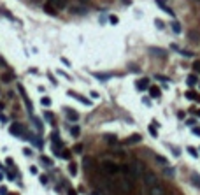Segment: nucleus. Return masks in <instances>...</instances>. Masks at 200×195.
Wrapping results in <instances>:
<instances>
[{
  "instance_id": "nucleus-1",
  "label": "nucleus",
  "mask_w": 200,
  "mask_h": 195,
  "mask_svg": "<svg viewBox=\"0 0 200 195\" xmlns=\"http://www.w3.org/2000/svg\"><path fill=\"white\" fill-rule=\"evenodd\" d=\"M100 167H102V170L105 172V174L111 176V178H118L119 170H121V167H119L116 162H113V160H104V162L100 164Z\"/></svg>"
},
{
  "instance_id": "nucleus-2",
  "label": "nucleus",
  "mask_w": 200,
  "mask_h": 195,
  "mask_svg": "<svg viewBox=\"0 0 200 195\" xmlns=\"http://www.w3.org/2000/svg\"><path fill=\"white\" fill-rule=\"evenodd\" d=\"M128 169H130V172H132V176H133V179H139V178H142L144 174V165L141 164V162H132V164H128Z\"/></svg>"
},
{
  "instance_id": "nucleus-3",
  "label": "nucleus",
  "mask_w": 200,
  "mask_h": 195,
  "mask_svg": "<svg viewBox=\"0 0 200 195\" xmlns=\"http://www.w3.org/2000/svg\"><path fill=\"white\" fill-rule=\"evenodd\" d=\"M9 132H11V135H14V137H25L27 130H25V127L21 125V123H12V125L9 127Z\"/></svg>"
},
{
  "instance_id": "nucleus-4",
  "label": "nucleus",
  "mask_w": 200,
  "mask_h": 195,
  "mask_svg": "<svg viewBox=\"0 0 200 195\" xmlns=\"http://www.w3.org/2000/svg\"><path fill=\"white\" fill-rule=\"evenodd\" d=\"M142 179H144V183H146V186H147V188L156 186V185H158V176L154 174V172H146V174L142 176Z\"/></svg>"
},
{
  "instance_id": "nucleus-5",
  "label": "nucleus",
  "mask_w": 200,
  "mask_h": 195,
  "mask_svg": "<svg viewBox=\"0 0 200 195\" xmlns=\"http://www.w3.org/2000/svg\"><path fill=\"white\" fill-rule=\"evenodd\" d=\"M141 141H142V135H141V134H132L130 137L125 139V144H126V146H132V144H139Z\"/></svg>"
},
{
  "instance_id": "nucleus-6",
  "label": "nucleus",
  "mask_w": 200,
  "mask_h": 195,
  "mask_svg": "<svg viewBox=\"0 0 200 195\" xmlns=\"http://www.w3.org/2000/svg\"><path fill=\"white\" fill-rule=\"evenodd\" d=\"M98 183H100V188L104 190V193H111V195H113V185H111L107 179L100 178V179H98Z\"/></svg>"
},
{
  "instance_id": "nucleus-7",
  "label": "nucleus",
  "mask_w": 200,
  "mask_h": 195,
  "mask_svg": "<svg viewBox=\"0 0 200 195\" xmlns=\"http://www.w3.org/2000/svg\"><path fill=\"white\" fill-rule=\"evenodd\" d=\"M51 7H55L56 11H61V9H65V5H67V0H49L48 2Z\"/></svg>"
},
{
  "instance_id": "nucleus-8",
  "label": "nucleus",
  "mask_w": 200,
  "mask_h": 195,
  "mask_svg": "<svg viewBox=\"0 0 200 195\" xmlns=\"http://www.w3.org/2000/svg\"><path fill=\"white\" fill-rule=\"evenodd\" d=\"M67 95H69V97H72V99H77V100H79V102H83L86 107H90V105H91V102L88 100V99H84V97H81V95H77V93H74V92H69Z\"/></svg>"
},
{
  "instance_id": "nucleus-9",
  "label": "nucleus",
  "mask_w": 200,
  "mask_h": 195,
  "mask_svg": "<svg viewBox=\"0 0 200 195\" xmlns=\"http://www.w3.org/2000/svg\"><path fill=\"white\" fill-rule=\"evenodd\" d=\"M18 90L21 92V97H23V99H25V102H27V109L32 113V111H33V107H32V102L28 100V97H27V93H25V90H23V86H21V84H18Z\"/></svg>"
},
{
  "instance_id": "nucleus-10",
  "label": "nucleus",
  "mask_w": 200,
  "mask_h": 195,
  "mask_svg": "<svg viewBox=\"0 0 200 195\" xmlns=\"http://www.w3.org/2000/svg\"><path fill=\"white\" fill-rule=\"evenodd\" d=\"M160 95H162V92L158 86H149V97L151 99H160Z\"/></svg>"
},
{
  "instance_id": "nucleus-11",
  "label": "nucleus",
  "mask_w": 200,
  "mask_h": 195,
  "mask_svg": "<svg viewBox=\"0 0 200 195\" xmlns=\"http://www.w3.org/2000/svg\"><path fill=\"white\" fill-rule=\"evenodd\" d=\"M149 195H165V190H163L160 185L151 186V188H149Z\"/></svg>"
},
{
  "instance_id": "nucleus-12",
  "label": "nucleus",
  "mask_w": 200,
  "mask_h": 195,
  "mask_svg": "<svg viewBox=\"0 0 200 195\" xmlns=\"http://www.w3.org/2000/svg\"><path fill=\"white\" fill-rule=\"evenodd\" d=\"M65 113H67V116H69L72 121H77V120H79V114H77V111H74V109H69V107H65Z\"/></svg>"
},
{
  "instance_id": "nucleus-13",
  "label": "nucleus",
  "mask_w": 200,
  "mask_h": 195,
  "mask_svg": "<svg viewBox=\"0 0 200 195\" xmlns=\"http://www.w3.org/2000/svg\"><path fill=\"white\" fill-rule=\"evenodd\" d=\"M156 4H158V5H160V7H162V9H163V11H165L167 14H170V16L174 14V12H172V9H170V7L167 5V2H165V0H156Z\"/></svg>"
},
{
  "instance_id": "nucleus-14",
  "label": "nucleus",
  "mask_w": 200,
  "mask_h": 195,
  "mask_svg": "<svg viewBox=\"0 0 200 195\" xmlns=\"http://www.w3.org/2000/svg\"><path fill=\"white\" fill-rule=\"evenodd\" d=\"M151 55H153V56H160V58H165V56H167V53L162 51L160 48H151Z\"/></svg>"
},
{
  "instance_id": "nucleus-15",
  "label": "nucleus",
  "mask_w": 200,
  "mask_h": 195,
  "mask_svg": "<svg viewBox=\"0 0 200 195\" xmlns=\"http://www.w3.org/2000/svg\"><path fill=\"white\" fill-rule=\"evenodd\" d=\"M147 86H149V79L147 77H142L141 81H137V88L139 90H144V88H147Z\"/></svg>"
},
{
  "instance_id": "nucleus-16",
  "label": "nucleus",
  "mask_w": 200,
  "mask_h": 195,
  "mask_svg": "<svg viewBox=\"0 0 200 195\" xmlns=\"http://www.w3.org/2000/svg\"><path fill=\"white\" fill-rule=\"evenodd\" d=\"M104 139H105L109 144H116V142H118V137H116V135H113V134H105V135H104Z\"/></svg>"
},
{
  "instance_id": "nucleus-17",
  "label": "nucleus",
  "mask_w": 200,
  "mask_h": 195,
  "mask_svg": "<svg viewBox=\"0 0 200 195\" xmlns=\"http://www.w3.org/2000/svg\"><path fill=\"white\" fill-rule=\"evenodd\" d=\"M186 99H188V100H197V102H200V95L195 93V92H186Z\"/></svg>"
},
{
  "instance_id": "nucleus-18",
  "label": "nucleus",
  "mask_w": 200,
  "mask_h": 195,
  "mask_svg": "<svg viewBox=\"0 0 200 195\" xmlns=\"http://www.w3.org/2000/svg\"><path fill=\"white\" fill-rule=\"evenodd\" d=\"M95 77H97V79H100V81H107L109 77H113V74H104V72L100 74V72H98V74H95Z\"/></svg>"
},
{
  "instance_id": "nucleus-19",
  "label": "nucleus",
  "mask_w": 200,
  "mask_h": 195,
  "mask_svg": "<svg viewBox=\"0 0 200 195\" xmlns=\"http://www.w3.org/2000/svg\"><path fill=\"white\" fill-rule=\"evenodd\" d=\"M191 183L200 188V174H191Z\"/></svg>"
},
{
  "instance_id": "nucleus-20",
  "label": "nucleus",
  "mask_w": 200,
  "mask_h": 195,
  "mask_svg": "<svg viewBox=\"0 0 200 195\" xmlns=\"http://www.w3.org/2000/svg\"><path fill=\"white\" fill-rule=\"evenodd\" d=\"M69 172H70L72 176H76V174H77V165H76L74 162H70V164H69Z\"/></svg>"
},
{
  "instance_id": "nucleus-21",
  "label": "nucleus",
  "mask_w": 200,
  "mask_h": 195,
  "mask_svg": "<svg viewBox=\"0 0 200 195\" xmlns=\"http://www.w3.org/2000/svg\"><path fill=\"white\" fill-rule=\"evenodd\" d=\"M156 162H158L160 165H167V164H169V160H167L163 155H156Z\"/></svg>"
},
{
  "instance_id": "nucleus-22",
  "label": "nucleus",
  "mask_w": 200,
  "mask_h": 195,
  "mask_svg": "<svg viewBox=\"0 0 200 195\" xmlns=\"http://www.w3.org/2000/svg\"><path fill=\"white\" fill-rule=\"evenodd\" d=\"M172 30L175 34H181V25H179V21H172Z\"/></svg>"
},
{
  "instance_id": "nucleus-23",
  "label": "nucleus",
  "mask_w": 200,
  "mask_h": 195,
  "mask_svg": "<svg viewBox=\"0 0 200 195\" xmlns=\"http://www.w3.org/2000/svg\"><path fill=\"white\" fill-rule=\"evenodd\" d=\"M147 130H149V134H151L153 137H156V135H158V127H154V125H149V128H147Z\"/></svg>"
},
{
  "instance_id": "nucleus-24",
  "label": "nucleus",
  "mask_w": 200,
  "mask_h": 195,
  "mask_svg": "<svg viewBox=\"0 0 200 195\" xmlns=\"http://www.w3.org/2000/svg\"><path fill=\"white\" fill-rule=\"evenodd\" d=\"M44 11H46L48 14H51V16H55V14H56V9H53L49 4H46V5H44Z\"/></svg>"
},
{
  "instance_id": "nucleus-25",
  "label": "nucleus",
  "mask_w": 200,
  "mask_h": 195,
  "mask_svg": "<svg viewBox=\"0 0 200 195\" xmlns=\"http://www.w3.org/2000/svg\"><path fill=\"white\" fill-rule=\"evenodd\" d=\"M70 12H74V14H83V12H86V9H81L79 5H76V7H70Z\"/></svg>"
},
{
  "instance_id": "nucleus-26",
  "label": "nucleus",
  "mask_w": 200,
  "mask_h": 195,
  "mask_svg": "<svg viewBox=\"0 0 200 195\" xmlns=\"http://www.w3.org/2000/svg\"><path fill=\"white\" fill-rule=\"evenodd\" d=\"M197 77L195 76H188V79H186V83H188V86H193V84H197Z\"/></svg>"
},
{
  "instance_id": "nucleus-27",
  "label": "nucleus",
  "mask_w": 200,
  "mask_h": 195,
  "mask_svg": "<svg viewBox=\"0 0 200 195\" xmlns=\"http://www.w3.org/2000/svg\"><path fill=\"white\" fill-rule=\"evenodd\" d=\"M113 153H114L118 158H125V151H121V149H116V148H114V149H113Z\"/></svg>"
},
{
  "instance_id": "nucleus-28",
  "label": "nucleus",
  "mask_w": 200,
  "mask_h": 195,
  "mask_svg": "<svg viewBox=\"0 0 200 195\" xmlns=\"http://www.w3.org/2000/svg\"><path fill=\"white\" fill-rule=\"evenodd\" d=\"M40 102H42V105H44V107H49V105H51V99H49V97H42V100H40Z\"/></svg>"
},
{
  "instance_id": "nucleus-29",
  "label": "nucleus",
  "mask_w": 200,
  "mask_h": 195,
  "mask_svg": "<svg viewBox=\"0 0 200 195\" xmlns=\"http://www.w3.org/2000/svg\"><path fill=\"white\" fill-rule=\"evenodd\" d=\"M51 139H53V142H55V144H56V142H58V144L61 142V141H60V134H58V132H53V134H51Z\"/></svg>"
},
{
  "instance_id": "nucleus-30",
  "label": "nucleus",
  "mask_w": 200,
  "mask_h": 195,
  "mask_svg": "<svg viewBox=\"0 0 200 195\" xmlns=\"http://www.w3.org/2000/svg\"><path fill=\"white\" fill-rule=\"evenodd\" d=\"M58 157H61V158H67V160H69L70 158V153H69V151H65V149H60V155Z\"/></svg>"
},
{
  "instance_id": "nucleus-31",
  "label": "nucleus",
  "mask_w": 200,
  "mask_h": 195,
  "mask_svg": "<svg viewBox=\"0 0 200 195\" xmlns=\"http://www.w3.org/2000/svg\"><path fill=\"white\" fill-rule=\"evenodd\" d=\"M33 120V125L37 127V130H39V132H42V125H40V120L39 118H32Z\"/></svg>"
},
{
  "instance_id": "nucleus-32",
  "label": "nucleus",
  "mask_w": 200,
  "mask_h": 195,
  "mask_svg": "<svg viewBox=\"0 0 200 195\" xmlns=\"http://www.w3.org/2000/svg\"><path fill=\"white\" fill-rule=\"evenodd\" d=\"M70 134H72L74 137H77V135L81 134V130H79V127H72V128H70Z\"/></svg>"
},
{
  "instance_id": "nucleus-33",
  "label": "nucleus",
  "mask_w": 200,
  "mask_h": 195,
  "mask_svg": "<svg viewBox=\"0 0 200 195\" xmlns=\"http://www.w3.org/2000/svg\"><path fill=\"white\" fill-rule=\"evenodd\" d=\"M40 162H42V164H46L48 167H51V165H53V162H51V158H48V157H42V158H40Z\"/></svg>"
},
{
  "instance_id": "nucleus-34",
  "label": "nucleus",
  "mask_w": 200,
  "mask_h": 195,
  "mask_svg": "<svg viewBox=\"0 0 200 195\" xmlns=\"http://www.w3.org/2000/svg\"><path fill=\"white\" fill-rule=\"evenodd\" d=\"M188 153L193 157V158H197L198 157V153H197V151H195V148H191V146H188Z\"/></svg>"
},
{
  "instance_id": "nucleus-35",
  "label": "nucleus",
  "mask_w": 200,
  "mask_h": 195,
  "mask_svg": "<svg viewBox=\"0 0 200 195\" xmlns=\"http://www.w3.org/2000/svg\"><path fill=\"white\" fill-rule=\"evenodd\" d=\"M2 81H4V83H11V81H12V74H5V76H2Z\"/></svg>"
},
{
  "instance_id": "nucleus-36",
  "label": "nucleus",
  "mask_w": 200,
  "mask_h": 195,
  "mask_svg": "<svg viewBox=\"0 0 200 195\" xmlns=\"http://www.w3.org/2000/svg\"><path fill=\"white\" fill-rule=\"evenodd\" d=\"M193 70H195V72H198V74H200V60H197V62H195V63H193Z\"/></svg>"
},
{
  "instance_id": "nucleus-37",
  "label": "nucleus",
  "mask_w": 200,
  "mask_h": 195,
  "mask_svg": "<svg viewBox=\"0 0 200 195\" xmlns=\"http://www.w3.org/2000/svg\"><path fill=\"white\" fill-rule=\"evenodd\" d=\"M0 195H9V188L7 186H0Z\"/></svg>"
},
{
  "instance_id": "nucleus-38",
  "label": "nucleus",
  "mask_w": 200,
  "mask_h": 195,
  "mask_svg": "<svg viewBox=\"0 0 200 195\" xmlns=\"http://www.w3.org/2000/svg\"><path fill=\"white\" fill-rule=\"evenodd\" d=\"M109 21H111L113 25H118V21H119V19H118V16H111V18H109Z\"/></svg>"
},
{
  "instance_id": "nucleus-39",
  "label": "nucleus",
  "mask_w": 200,
  "mask_h": 195,
  "mask_svg": "<svg viewBox=\"0 0 200 195\" xmlns=\"http://www.w3.org/2000/svg\"><path fill=\"white\" fill-rule=\"evenodd\" d=\"M193 135L200 137V127H193Z\"/></svg>"
},
{
  "instance_id": "nucleus-40",
  "label": "nucleus",
  "mask_w": 200,
  "mask_h": 195,
  "mask_svg": "<svg viewBox=\"0 0 200 195\" xmlns=\"http://www.w3.org/2000/svg\"><path fill=\"white\" fill-rule=\"evenodd\" d=\"M84 167H86V169H91V160H90V158L84 160Z\"/></svg>"
},
{
  "instance_id": "nucleus-41",
  "label": "nucleus",
  "mask_w": 200,
  "mask_h": 195,
  "mask_svg": "<svg viewBox=\"0 0 200 195\" xmlns=\"http://www.w3.org/2000/svg\"><path fill=\"white\" fill-rule=\"evenodd\" d=\"M165 174H167L169 178H174V169H167V170H165Z\"/></svg>"
},
{
  "instance_id": "nucleus-42",
  "label": "nucleus",
  "mask_w": 200,
  "mask_h": 195,
  "mask_svg": "<svg viewBox=\"0 0 200 195\" xmlns=\"http://www.w3.org/2000/svg\"><path fill=\"white\" fill-rule=\"evenodd\" d=\"M128 69H130L132 72H137V70H139V67H137V65H130V67H128Z\"/></svg>"
},
{
  "instance_id": "nucleus-43",
  "label": "nucleus",
  "mask_w": 200,
  "mask_h": 195,
  "mask_svg": "<svg viewBox=\"0 0 200 195\" xmlns=\"http://www.w3.org/2000/svg\"><path fill=\"white\" fill-rule=\"evenodd\" d=\"M44 116H46V118H48V121H53V113H46V114H44Z\"/></svg>"
},
{
  "instance_id": "nucleus-44",
  "label": "nucleus",
  "mask_w": 200,
  "mask_h": 195,
  "mask_svg": "<svg viewBox=\"0 0 200 195\" xmlns=\"http://www.w3.org/2000/svg\"><path fill=\"white\" fill-rule=\"evenodd\" d=\"M0 123H7V118L4 114H0Z\"/></svg>"
},
{
  "instance_id": "nucleus-45",
  "label": "nucleus",
  "mask_w": 200,
  "mask_h": 195,
  "mask_svg": "<svg viewBox=\"0 0 200 195\" xmlns=\"http://www.w3.org/2000/svg\"><path fill=\"white\" fill-rule=\"evenodd\" d=\"M156 27H158V28H163V23H162L160 19H156Z\"/></svg>"
},
{
  "instance_id": "nucleus-46",
  "label": "nucleus",
  "mask_w": 200,
  "mask_h": 195,
  "mask_svg": "<svg viewBox=\"0 0 200 195\" xmlns=\"http://www.w3.org/2000/svg\"><path fill=\"white\" fill-rule=\"evenodd\" d=\"M76 151H77V153H81V151H83V146H81V144H77V146H76Z\"/></svg>"
},
{
  "instance_id": "nucleus-47",
  "label": "nucleus",
  "mask_w": 200,
  "mask_h": 195,
  "mask_svg": "<svg viewBox=\"0 0 200 195\" xmlns=\"http://www.w3.org/2000/svg\"><path fill=\"white\" fill-rule=\"evenodd\" d=\"M61 62L65 63V67H70V63H69V62H67V58H61Z\"/></svg>"
},
{
  "instance_id": "nucleus-48",
  "label": "nucleus",
  "mask_w": 200,
  "mask_h": 195,
  "mask_svg": "<svg viewBox=\"0 0 200 195\" xmlns=\"http://www.w3.org/2000/svg\"><path fill=\"white\" fill-rule=\"evenodd\" d=\"M40 183H48V178L46 176H40Z\"/></svg>"
},
{
  "instance_id": "nucleus-49",
  "label": "nucleus",
  "mask_w": 200,
  "mask_h": 195,
  "mask_svg": "<svg viewBox=\"0 0 200 195\" xmlns=\"http://www.w3.org/2000/svg\"><path fill=\"white\" fill-rule=\"evenodd\" d=\"M30 172H33V174H37V167H33V165H32V167H30Z\"/></svg>"
},
{
  "instance_id": "nucleus-50",
  "label": "nucleus",
  "mask_w": 200,
  "mask_h": 195,
  "mask_svg": "<svg viewBox=\"0 0 200 195\" xmlns=\"http://www.w3.org/2000/svg\"><path fill=\"white\" fill-rule=\"evenodd\" d=\"M91 99H98V93H97V92H91Z\"/></svg>"
},
{
  "instance_id": "nucleus-51",
  "label": "nucleus",
  "mask_w": 200,
  "mask_h": 195,
  "mask_svg": "<svg viewBox=\"0 0 200 195\" xmlns=\"http://www.w3.org/2000/svg\"><path fill=\"white\" fill-rule=\"evenodd\" d=\"M69 195H77V192L76 190H69Z\"/></svg>"
},
{
  "instance_id": "nucleus-52",
  "label": "nucleus",
  "mask_w": 200,
  "mask_h": 195,
  "mask_svg": "<svg viewBox=\"0 0 200 195\" xmlns=\"http://www.w3.org/2000/svg\"><path fill=\"white\" fill-rule=\"evenodd\" d=\"M4 179V172H0V181H2Z\"/></svg>"
},
{
  "instance_id": "nucleus-53",
  "label": "nucleus",
  "mask_w": 200,
  "mask_h": 195,
  "mask_svg": "<svg viewBox=\"0 0 200 195\" xmlns=\"http://www.w3.org/2000/svg\"><path fill=\"white\" fill-rule=\"evenodd\" d=\"M2 109H4V105H2V104H0V111H2Z\"/></svg>"
},
{
  "instance_id": "nucleus-54",
  "label": "nucleus",
  "mask_w": 200,
  "mask_h": 195,
  "mask_svg": "<svg viewBox=\"0 0 200 195\" xmlns=\"http://www.w3.org/2000/svg\"><path fill=\"white\" fill-rule=\"evenodd\" d=\"M197 116H200V109H198V111H197Z\"/></svg>"
},
{
  "instance_id": "nucleus-55",
  "label": "nucleus",
  "mask_w": 200,
  "mask_h": 195,
  "mask_svg": "<svg viewBox=\"0 0 200 195\" xmlns=\"http://www.w3.org/2000/svg\"><path fill=\"white\" fill-rule=\"evenodd\" d=\"M9 195H18V193H9Z\"/></svg>"
},
{
  "instance_id": "nucleus-56",
  "label": "nucleus",
  "mask_w": 200,
  "mask_h": 195,
  "mask_svg": "<svg viewBox=\"0 0 200 195\" xmlns=\"http://www.w3.org/2000/svg\"><path fill=\"white\" fill-rule=\"evenodd\" d=\"M113 195H118V193H113Z\"/></svg>"
}]
</instances>
